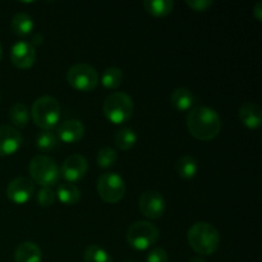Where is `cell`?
I'll return each mask as SVG.
<instances>
[{
	"label": "cell",
	"mask_w": 262,
	"mask_h": 262,
	"mask_svg": "<svg viewBox=\"0 0 262 262\" xmlns=\"http://www.w3.org/2000/svg\"><path fill=\"white\" fill-rule=\"evenodd\" d=\"M239 119L250 129H257L262 124L261 107L253 102H246L239 107Z\"/></svg>",
	"instance_id": "obj_15"
},
{
	"label": "cell",
	"mask_w": 262,
	"mask_h": 262,
	"mask_svg": "<svg viewBox=\"0 0 262 262\" xmlns=\"http://www.w3.org/2000/svg\"><path fill=\"white\" fill-rule=\"evenodd\" d=\"M147 262H169L168 253L164 248L161 247H154L152 250H150V252L147 253V257H146Z\"/></svg>",
	"instance_id": "obj_29"
},
{
	"label": "cell",
	"mask_w": 262,
	"mask_h": 262,
	"mask_svg": "<svg viewBox=\"0 0 262 262\" xmlns=\"http://www.w3.org/2000/svg\"><path fill=\"white\" fill-rule=\"evenodd\" d=\"M101 84L107 90H115L122 84L123 82V71L117 67L106 68L101 74Z\"/></svg>",
	"instance_id": "obj_23"
},
{
	"label": "cell",
	"mask_w": 262,
	"mask_h": 262,
	"mask_svg": "<svg viewBox=\"0 0 262 262\" xmlns=\"http://www.w3.org/2000/svg\"><path fill=\"white\" fill-rule=\"evenodd\" d=\"M186 4L193 12H207L214 5V2L212 0H186Z\"/></svg>",
	"instance_id": "obj_30"
},
{
	"label": "cell",
	"mask_w": 262,
	"mask_h": 262,
	"mask_svg": "<svg viewBox=\"0 0 262 262\" xmlns=\"http://www.w3.org/2000/svg\"><path fill=\"white\" fill-rule=\"evenodd\" d=\"M67 82L79 92H91L99 84V73L87 63L72 66L67 72Z\"/></svg>",
	"instance_id": "obj_7"
},
{
	"label": "cell",
	"mask_w": 262,
	"mask_h": 262,
	"mask_svg": "<svg viewBox=\"0 0 262 262\" xmlns=\"http://www.w3.org/2000/svg\"><path fill=\"white\" fill-rule=\"evenodd\" d=\"M31 181L41 187H53L60 179V169L54 159L48 155H36L31 159L30 165Z\"/></svg>",
	"instance_id": "obj_5"
},
{
	"label": "cell",
	"mask_w": 262,
	"mask_h": 262,
	"mask_svg": "<svg viewBox=\"0 0 262 262\" xmlns=\"http://www.w3.org/2000/svg\"><path fill=\"white\" fill-rule=\"evenodd\" d=\"M56 194L53 188L50 187H41V189L37 193V202L40 206L49 207L55 202Z\"/></svg>",
	"instance_id": "obj_28"
},
{
	"label": "cell",
	"mask_w": 262,
	"mask_h": 262,
	"mask_svg": "<svg viewBox=\"0 0 262 262\" xmlns=\"http://www.w3.org/2000/svg\"><path fill=\"white\" fill-rule=\"evenodd\" d=\"M37 53L28 41H18L10 49V61L18 69H28L35 64Z\"/></svg>",
	"instance_id": "obj_12"
},
{
	"label": "cell",
	"mask_w": 262,
	"mask_h": 262,
	"mask_svg": "<svg viewBox=\"0 0 262 262\" xmlns=\"http://www.w3.org/2000/svg\"><path fill=\"white\" fill-rule=\"evenodd\" d=\"M187 128L192 137L200 141H211L222 130V119L216 110L200 105L189 110L187 115Z\"/></svg>",
	"instance_id": "obj_1"
},
{
	"label": "cell",
	"mask_w": 262,
	"mask_h": 262,
	"mask_svg": "<svg viewBox=\"0 0 262 262\" xmlns=\"http://www.w3.org/2000/svg\"><path fill=\"white\" fill-rule=\"evenodd\" d=\"M189 262H206V261H205L204 258H201V257H194V258H192V260Z\"/></svg>",
	"instance_id": "obj_33"
},
{
	"label": "cell",
	"mask_w": 262,
	"mask_h": 262,
	"mask_svg": "<svg viewBox=\"0 0 262 262\" xmlns=\"http://www.w3.org/2000/svg\"><path fill=\"white\" fill-rule=\"evenodd\" d=\"M193 92L186 87H178L170 95V102L178 112H188L194 105Z\"/></svg>",
	"instance_id": "obj_17"
},
{
	"label": "cell",
	"mask_w": 262,
	"mask_h": 262,
	"mask_svg": "<svg viewBox=\"0 0 262 262\" xmlns=\"http://www.w3.org/2000/svg\"><path fill=\"white\" fill-rule=\"evenodd\" d=\"M30 110L23 102H15L9 109V119L14 128H26L30 122Z\"/></svg>",
	"instance_id": "obj_22"
},
{
	"label": "cell",
	"mask_w": 262,
	"mask_h": 262,
	"mask_svg": "<svg viewBox=\"0 0 262 262\" xmlns=\"http://www.w3.org/2000/svg\"><path fill=\"white\" fill-rule=\"evenodd\" d=\"M188 245L192 250L201 256L215 253L220 245L219 230L206 222L194 223L187 233Z\"/></svg>",
	"instance_id": "obj_2"
},
{
	"label": "cell",
	"mask_w": 262,
	"mask_h": 262,
	"mask_svg": "<svg viewBox=\"0 0 262 262\" xmlns=\"http://www.w3.org/2000/svg\"><path fill=\"white\" fill-rule=\"evenodd\" d=\"M135 105L132 97L125 92H113L102 104V112L105 118L113 124H124L132 118Z\"/></svg>",
	"instance_id": "obj_4"
},
{
	"label": "cell",
	"mask_w": 262,
	"mask_h": 262,
	"mask_svg": "<svg viewBox=\"0 0 262 262\" xmlns=\"http://www.w3.org/2000/svg\"><path fill=\"white\" fill-rule=\"evenodd\" d=\"M96 189L100 199L107 204H118L125 196V182L117 173H104L97 178Z\"/></svg>",
	"instance_id": "obj_8"
},
{
	"label": "cell",
	"mask_w": 262,
	"mask_h": 262,
	"mask_svg": "<svg viewBox=\"0 0 262 262\" xmlns=\"http://www.w3.org/2000/svg\"><path fill=\"white\" fill-rule=\"evenodd\" d=\"M118 160V155H117V151L114 148L109 147H102L100 148L99 152L96 155V163L99 165V168L101 169H109L112 166H114V164L117 163Z\"/></svg>",
	"instance_id": "obj_27"
},
{
	"label": "cell",
	"mask_w": 262,
	"mask_h": 262,
	"mask_svg": "<svg viewBox=\"0 0 262 262\" xmlns=\"http://www.w3.org/2000/svg\"><path fill=\"white\" fill-rule=\"evenodd\" d=\"M114 141L117 147H119L123 151H127L130 150L136 145V142H137V135H136V132L132 128H120L115 133Z\"/></svg>",
	"instance_id": "obj_24"
},
{
	"label": "cell",
	"mask_w": 262,
	"mask_h": 262,
	"mask_svg": "<svg viewBox=\"0 0 262 262\" xmlns=\"http://www.w3.org/2000/svg\"><path fill=\"white\" fill-rule=\"evenodd\" d=\"M58 137L53 130H41L36 138V146L40 151L48 152V151L54 150L58 146Z\"/></svg>",
	"instance_id": "obj_26"
},
{
	"label": "cell",
	"mask_w": 262,
	"mask_h": 262,
	"mask_svg": "<svg viewBox=\"0 0 262 262\" xmlns=\"http://www.w3.org/2000/svg\"><path fill=\"white\" fill-rule=\"evenodd\" d=\"M23 143V137L17 128L0 125V156H10L17 152Z\"/></svg>",
	"instance_id": "obj_13"
},
{
	"label": "cell",
	"mask_w": 262,
	"mask_h": 262,
	"mask_svg": "<svg viewBox=\"0 0 262 262\" xmlns=\"http://www.w3.org/2000/svg\"><path fill=\"white\" fill-rule=\"evenodd\" d=\"M138 209L141 214L151 220L160 219L166 209V201L158 191H146L138 200Z\"/></svg>",
	"instance_id": "obj_9"
},
{
	"label": "cell",
	"mask_w": 262,
	"mask_h": 262,
	"mask_svg": "<svg viewBox=\"0 0 262 262\" xmlns=\"http://www.w3.org/2000/svg\"><path fill=\"white\" fill-rule=\"evenodd\" d=\"M55 194L59 201L66 206H73L81 200V189L73 183L59 184Z\"/></svg>",
	"instance_id": "obj_18"
},
{
	"label": "cell",
	"mask_w": 262,
	"mask_h": 262,
	"mask_svg": "<svg viewBox=\"0 0 262 262\" xmlns=\"http://www.w3.org/2000/svg\"><path fill=\"white\" fill-rule=\"evenodd\" d=\"M35 193V183L27 177L13 179L7 187V196L13 204L23 205L30 201Z\"/></svg>",
	"instance_id": "obj_11"
},
{
	"label": "cell",
	"mask_w": 262,
	"mask_h": 262,
	"mask_svg": "<svg viewBox=\"0 0 262 262\" xmlns=\"http://www.w3.org/2000/svg\"><path fill=\"white\" fill-rule=\"evenodd\" d=\"M60 177L66 183H76L86 177L89 170V164L84 156L79 154H73L63 161L60 168Z\"/></svg>",
	"instance_id": "obj_10"
},
{
	"label": "cell",
	"mask_w": 262,
	"mask_h": 262,
	"mask_svg": "<svg viewBox=\"0 0 262 262\" xmlns=\"http://www.w3.org/2000/svg\"><path fill=\"white\" fill-rule=\"evenodd\" d=\"M143 8L148 14L156 18H163L173 12L174 3L171 0H146Z\"/></svg>",
	"instance_id": "obj_20"
},
{
	"label": "cell",
	"mask_w": 262,
	"mask_h": 262,
	"mask_svg": "<svg viewBox=\"0 0 262 262\" xmlns=\"http://www.w3.org/2000/svg\"><path fill=\"white\" fill-rule=\"evenodd\" d=\"M12 30L15 35L18 36H27L35 28V22L31 18L30 14L27 13H17L14 17L12 18Z\"/></svg>",
	"instance_id": "obj_21"
},
{
	"label": "cell",
	"mask_w": 262,
	"mask_h": 262,
	"mask_svg": "<svg viewBox=\"0 0 262 262\" xmlns=\"http://www.w3.org/2000/svg\"><path fill=\"white\" fill-rule=\"evenodd\" d=\"M31 41H32V42H31V45H37V46H40V45H42L43 43V36L41 35L40 32H37V33H33L32 35V38H31Z\"/></svg>",
	"instance_id": "obj_31"
},
{
	"label": "cell",
	"mask_w": 262,
	"mask_h": 262,
	"mask_svg": "<svg viewBox=\"0 0 262 262\" xmlns=\"http://www.w3.org/2000/svg\"><path fill=\"white\" fill-rule=\"evenodd\" d=\"M176 171L181 178L192 179L199 173V163L191 155H183L176 161Z\"/></svg>",
	"instance_id": "obj_19"
},
{
	"label": "cell",
	"mask_w": 262,
	"mask_h": 262,
	"mask_svg": "<svg viewBox=\"0 0 262 262\" xmlns=\"http://www.w3.org/2000/svg\"><path fill=\"white\" fill-rule=\"evenodd\" d=\"M84 262H113L112 256L101 246L91 245L84 250Z\"/></svg>",
	"instance_id": "obj_25"
},
{
	"label": "cell",
	"mask_w": 262,
	"mask_h": 262,
	"mask_svg": "<svg viewBox=\"0 0 262 262\" xmlns=\"http://www.w3.org/2000/svg\"><path fill=\"white\" fill-rule=\"evenodd\" d=\"M2 58H3V48L2 45H0V61H2Z\"/></svg>",
	"instance_id": "obj_34"
},
{
	"label": "cell",
	"mask_w": 262,
	"mask_h": 262,
	"mask_svg": "<svg viewBox=\"0 0 262 262\" xmlns=\"http://www.w3.org/2000/svg\"><path fill=\"white\" fill-rule=\"evenodd\" d=\"M253 14H255L256 19L258 20V22H261L262 20V3L258 2L257 4L255 5V10H253Z\"/></svg>",
	"instance_id": "obj_32"
},
{
	"label": "cell",
	"mask_w": 262,
	"mask_h": 262,
	"mask_svg": "<svg viewBox=\"0 0 262 262\" xmlns=\"http://www.w3.org/2000/svg\"><path fill=\"white\" fill-rule=\"evenodd\" d=\"M160 237L158 227L150 222L140 220L136 222L128 228L127 230V242L133 250L146 251L152 247Z\"/></svg>",
	"instance_id": "obj_6"
},
{
	"label": "cell",
	"mask_w": 262,
	"mask_h": 262,
	"mask_svg": "<svg viewBox=\"0 0 262 262\" xmlns=\"http://www.w3.org/2000/svg\"><path fill=\"white\" fill-rule=\"evenodd\" d=\"M56 137L64 143H76L84 136V125L78 119H68L61 122L56 129Z\"/></svg>",
	"instance_id": "obj_14"
},
{
	"label": "cell",
	"mask_w": 262,
	"mask_h": 262,
	"mask_svg": "<svg viewBox=\"0 0 262 262\" xmlns=\"http://www.w3.org/2000/svg\"><path fill=\"white\" fill-rule=\"evenodd\" d=\"M30 114L38 128L51 130L60 120V104L55 97L45 95L35 100Z\"/></svg>",
	"instance_id": "obj_3"
},
{
	"label": "cell",
	"mask_w": 262,
	"mask_h": 262,
	"mask_svg": "<svg viewBox=\"0 0 262 262\" xmlns=\"http://www.w3.org/2000/svg\"><path fill=\"white\" fill-rule=\"evenodd\" d=\"M124 262H137V261H124Z\"/></svg>",
	"instance_id": "obj_35"
},
{
	"label": "cell",
	"mask_w": 262,
	"mask_h": 262,
	"mask_svg": "<svg viewBox=\"0 0 262 262\" xmlns=\"http://www.w3.org/2000/svg\"><path fill=\"white\" fill-rule=\"evenodd\" d=\"M15 262H41L42 252L41 248L33 242H22L14 252Z\"/></svg>",
	"instance_id": "obj_16"
}]
</instances>
